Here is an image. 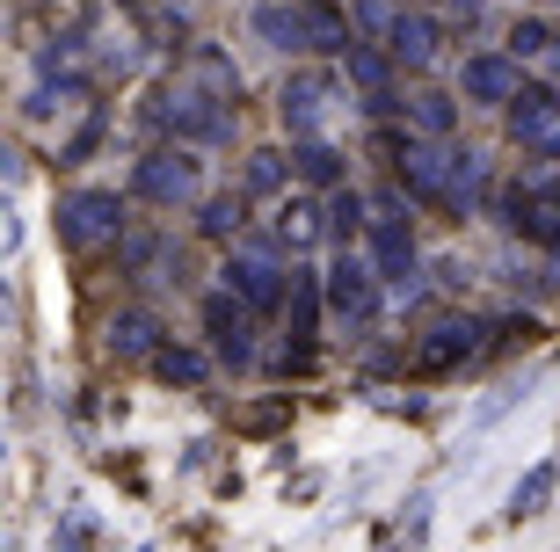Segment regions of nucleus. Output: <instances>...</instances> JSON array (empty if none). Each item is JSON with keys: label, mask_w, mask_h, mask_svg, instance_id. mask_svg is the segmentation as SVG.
<instances>
[{"label": "nucleus", "mask_w": 560, "mask_h": 552, "mask_svg": "<svg viewBox=\"0 0 560 552\" xmlns=\"http://www.w3.org/2000/svg\"><path fill=\"white\" fill-rule=\"evenodd\" d=\"M480 15H488V0H452V22H466V30H474Z\"/></svg>", "instance_id": "obj_33"}, {"label": "nucleus", "mask_w": 560, "mask_h": 552, "mask_svg": "<svg viewBox=\"0 0 560 552\" xmlns=\"http://www.w3.org/2000/svg\"><path fill=\"white\" fill-rule=\"evenodd\" d=\"M502 117H510V139L539 153V145L560 139V87H524V95L502 109Z\"/></svg>", "instance_id": "obj_13"}, {"label": "nucleus", "mask_w": 560, "mask_h": 552, "mask_svg": "<svg viewBox=\"0 0 560 552\" xmlns=\"http://www.w3.org/2000/svg\"><path fill=\"white\" fill-rule=\"evenodd\" d=\"M328 103H335V73H320V66H299V73L284 81V95H277V117H284L291 139H320Z\"/></svg>", "instance_id": "obj_8"}, {"label": "nucleus", "mask_w": 560, "mask_h": 552, "mask_svg": "<svg viewBox=\"0 0 560 552\" xmlns=\"http://www.w3.org/2000/svg\"><path fill=\"white\" fill-rule=\"evenodd\" d=\"M400 117H408V131H422V139H452L458 103L444 95V87H416V95L400 103Z\"/></svg>", "instance_id": "obj_18"}, {"label": "nucleus", "mask_w": 560, "mask_h": 552, "mask_svg": "<svg viewBox=\"0 0 560 552\" xmlns=\"http://www.w3.org/2000/svg\"><path fill=\"white\" fill-rule=\"evenodd\" d=\"M291 175H299V183H313V189H350V183H342V153H335V145H320V139H299Z\"/></svg>", "instance_id": "obj_21"}, {"label": "nucleus", "mask_w": 560, "mask_h": 552, "mask_svg": "<svg viewBox=\"0 0 560 552\" xmlns=\"http://www.w3.org/2000/svg\"><path fill=\"white\" fill-rule=\"evenodd\" d=\"M284 175H291V153H248V167H241V183H248V197H277L284 189Z\"/></svg>", "instance_id": "obj_28"}, {"label": "nucleus", "mask_w": 560, "mask_h": 552, "mask_svg": "<svg viewBox=\"0 0 560 552\" xmlns=\"http://www.w3.org/2000/svg\"><path fill=\"white\" fill-rule=\"evenodd\" d=\"M131 197H145V204H161V211L189 204V197H197V153H189V145H153V153L131 167Z\"/></svg>", "instance_id": "obj_4"}, {"label": "nucleus", "mask_w": 560, "mask_h": 552, "mask_svg": "<svg viewBox=\"0 0 560 552\" xmlns=\"http://www.w3.org/2000/svg\"><path fill=\"white\" fill-rule=\"evenodd\" d=\"M357 233H372V204H364L357 189H328V240L350 247Z\"/></svg>", "instance_id": "obj_26"}, {"label": "nucleus", "mask_w": 560, "mask_h": 552, "mask_svg": "<svg viewBox=\"0 0 560 552\" xmlns=\"http://www.w3.org/2000/svg\"><path fill=\"white\" fill-rule=\"evenodd\" d=\"M553 73H560V59H553Z\"/></svg>", "instance_id": "obj_36"}, {"label": "nucleus", "mask_w": 560, "mask_h": 552, "mask_svg": "<svg viewBox=\"0 0 560 552\" xmlns=\"http://www.w3.org/2000/svg\"><path fill=\"white\" fill-rule=\"evenodd\" d=\"M161 349H167L161 342V320H153L145 306H125L117 320H109V356H117V364H153Z\"/></svg>", "instance_id": "obj_14"}, {"label": "nucleus", "mask_w": 560, "mask_h": 552, "mask_svg": "<svg viewBox=\"0 0 560 552\" xmlns=\"http://www.w3.org/2000/svg\"><path fill=\"white\" fill-rule=\"evenodd\" d=\"M183 81H197L205 95H219V103H241V73H233V59L226 51H211V44H197L189 51V73Z\"/></svg>", "instance_id": "obj_20"}, {"label": "nucleus", "mask_w": 560, "mask_h": 552, "mask_svg": "<svg viewBox=\"0 0 560 552\" xmlns=\"http://www.w3.org/2000/svg\"><path fill=\"white\" fill-rule=\"evenodd\" d=\"M248 30L270 44V51H306V22H299L291 0H262V8L248 15Z\"/></svg>", "instance_id": "obj_16"}, {"label": "nucleus", "mask_w": 560, "mask_h": 552, "mask_svg": "<svg viewBox=\"0 0 560 552\" xmlns=\"http://www.w3.org/2000/svg\"><path fill=\"white\" fill-rule=\"evenodd\" d=\"M342 59H350V81L364 87V103L394 95V51H386V44H350Z\"/></svg>", "instance_id": "obj_19"}, {"label": "nucleus", "mask_w": 560, "mask_h": 552, "mask_svg": "<svg viewBox=\"0 0 560 552\" xmlns=\"http://www.w3.org/2000/svg\"><path fill=\"white\" fill-rule=\"evenodd\" d=\"M145 117L167 124L183 145H226L233 139V103H219V95H205L197 81H167L153 103H145Z\"/></svg>", "instance_id": "obj_1"}, {"label": "nucleus", "mask_w": 560, "mask_h": 552, "mask_svg": "<svg viewBox=\"0 0 560 552\" xmlns=\"http://www.w3.org/2000/svg\"><path fill=\"white\" fill-rule=\"evenodd\" d=\"M436 44H444V30H436L430 15H400V30H394V44H386V51H394L400 66H430Z\"/></svg>", "instance_id": "obj_22"}, {"label": "nucleus", "mask_w": 560, "mask_h": 552, "mask_svg": "<svg viewBox=\"0 0 560 552\" xmlns=\"http://www.w3.org/2000/svg\"><path fill=\"white\" fill-rule=\"evenodd\" d=\"M364 240H372V262H378V277H386V284L400 291V298H416V225L408 219H372V233H364Z\"/></svg>", "instance_id": "obj_11"}, {"label": "nucleus", "mask_w": 560, "mask_h": 552, "mask_svg": "<svg viewBox=\"0 0 560 552\" xmlns=\"http://www.w3.org/2000/svg\"><path fill=\"white\" fill-rule=\"evenodd\" d=\"M378 284H386V277H378V262H364V255H350V247H342V255H335V269H328V313L350 334H364L378 320Z\"/></svg>", "instance_id": "obj_3"}, {"label": "nucleus", "mask_w": 560, "mask_h": 552, "mask_svg": "<svg viewBox=\"0 0 560 552\" xmlns=\"http://www.w3.org/2000/svg\"><path fill=\"white\" fill-rule=\"evenodd\" d=\"M205 371H211V364L197 356V349H175V342L153 356V378H161V386H205Z\"/></svg>", "instance_id": "obj_29"}, {"label": "nucleus", "mask_w": 560, "mask_h": 552, "mask_svg": "<svg viewBox=\"0 0 560 552\" xmlns=\"http://www.w3.org/2000/svg\"><path fill=\"white\" fill-rule=\"evenodd\" d=\"M458 95H466V103H480V109H510L524 95L517 59H510V51H474V59H466V73H458Z\"/></svg>", "instance_id": "obj_10"}, {"label": "nucleus", "mask_w": 560, "mask_h": 552, "mask_svg": "<svg viewBox=\"0 0 560 552\" xmlns=\"http://www.w3.org/2000/svg\"><path fill=\"white\" fill-rule=\"evenodd\" d=\"M125 197L117 189H73V197H59V247H73V255H88V247H109L125 240Z\"/></svg>", "instance_id": "obj_2"}, {"label": "nucleus", "mask_w": 560, "mask_h": 552, "mask_svg": "<svg viewBox=\"0 0 560 552\" xmlns=\"http://www.w3.org/2000/svg\"><path fill=\"white\" fill-rule=\"evenodd\" d=\"M205 334H211V356L219 364H255V306H241L233 291H211L205 298Z\"/></svg>", "instance_id": "obj_9"}, {"label": "nucleus", "mask_w": 560, "mask_h": 552, "mask_svg": "<svg viewBox=\"0 0 560 552\" xmlns=\"http://www.w3.org/2000/svg\"><path fill=\"white\" fill-rule=\"evenodd\" d=\"M488 334H495V328L474 320V313H466V320H436V328L416 342V371H422V378H444V371H458L466 356H480Z\"/></svg>", "instance_id": "obj_7"}, {"label": "nucleus", "mask_w": 560, "mask_h": 552, "mask_svg": "<svg viewBox=\"0 0 560 552\" xmlns=\"http://www.w3.org/2000/svg\"><path fill=\"white\" fill-rule=\"evenodd\" d=\"M95 145H103V117H88L81 131H73V139H66V167H73V161H88V153H95Z\"/></svg>", "instance_id": "obj_32"}, {"label": "nucleus", "mask_w": 560, "mask_h": 552, "mask_svg": "<svg viewBox=\"0 0 560 552\" xmlns=\"http://www.w3.org/2000/svg\"><path fill=\"white\" fill-rule=\"evenodd\" d=\"M539 161H553V167H560V139H553V145H539Z\"/></svg>", "instance_id": "obj_34"}, {"label": "nucleus", "mask_w": 560, "mask_h": 552, "mask_svg": "<svg viewBox=\"0 0 560 552\" xmlns=\"http://www.w3.org/2000/svg\"><path fill=\"white\" fill-rule=\"evenodd\" d=\"M452 167L458 153H444V139H416L408 161H400V189L422 197V204H452Z\"/></svg>", "instance_id": "obj_12"}, {"label": "nucleus", "mask_w": 560, "mask_h": 552, "mask_svg": "<svg viewBox=\"0 0 560 552\" xmlns=\"http://www.w3.org/2000/svg\"><path fill=\"white\" fill-rule=\"evenodd\" d=\"M125 8H145V0H125Z\"/></svg>", "instance_id": "obj_35"}, {"label": "nucleus", "mask_w": 560, "mask_h": 552, "mask_svg": "<svg viewBox=\"0 0 560 552\" xmlns=\"http://www.w3.org/2000/svg\"><path fill=\"white\" fill-rule=\"evenodd\" d=\"M400 0H350V30H357V44H394V30H400Z\"/></svg>", "instance_id": "obj_23"}, {"label": "nucleus", "mask_w": 560, "mask_h": 552, "mask_svg": "<svg viewBox=\"0 0 560 552\" xmlns=\"http://www.w3.org/2000/svg\"><path fill=\"white\" fill-rule=\"evenodd\" d=\"M299 22H306V51H350L357 30L342 8H328V0H299Z\"/></svg>", "instance_id": "obj_17"}, {"label": "nucleus", "mask_w": 560, "mask_h": 552, "mask_svg": "<svg viewBox=\"0 0 560 552\" xmlns=\"http://www.w3.org/2000/svg\"><path fill=\"white\" fill-rule=\"evenodd\" d=\"M502 225L524 233V240H539V247H560V183H553V175L510 183V189H502Z\"/></svg>", "instance_id": "obj_5"}, {"label": "nucleus", "mask_w": 560, "mask_h": 552, "mask_svg": "<svg viewBox=\"0 0 560 552\" xmlns=\"http://www.w3.org/2000/svg\"><path fill=\"white\" fill-rule=\"evenodd\" d=\"M320 233H328V204H284V219H277L284 247H313Z\"/></svg>", "instance_id": "obj_27"}, {"label": "nucleus", "mask_w": 560, "mask_h": 552, "mask_svg": "<svg viewBox=\"0 0 560 552\" xmlns=\"http://www.w3.org/2000/svg\"><path fill=\"white\" fill-rule=\"evenodd\" d=\"M197 233H205V240H241V233H248V197H205V219H197Z\"/></svg>", "instance_id": "obj_25"}, {"label": "nucleus", "mask_w": 560, "mask_h": 552, "mask_svg": "<svg viewBox=\"0 0 560 552\" xmlns=\"http://www.w3.org/2000/svg\"><path fill=\"white\" fill-rule=\"evenodd\" d=\"M81 95H88L81 81H59V87L44 81L37 95H30V103H22V117H30V124H44V117H51V109H73V103H81Z\"/></svg>", "instance_id": "obj_30"}, {"label": "nucleus", "mask_w": 560, "mask_h": 552, "mask_svg": "<svg viewBox=\"0 0 560 552\" xmlns=\"http://www.w3.org/2000/svg\"><path fill=\"white\" fill-rule=\"evenodd\" d=\"M320 306H328V277H320V269H291L284 313H291V334H299V342H313V328H320Z\"/></svg>", "instance_id": "obj_15"}, {"label": "nucleus", "mask_w": 560, "mask_h": 552, "mask_svg": "<svg viewBox=\"0 0 560 552\" xmlns=\"http://www.w3.org/2000/svg\"><path fill=\"white\" fill-rule=\"evenodd\" d=\"M219 277H226V291L241 298V306H255V313H277V306L291 298V277L277 269L270 247H233Z\"/></svg>", "instance_id": "obj_6"}, {"label": "nucleus", "mask_w": 560, "mask_h": 552, "mask_svg": "<svg viewBox=\"0 0 560 552\" xmlns=\"http://www.w3.org/2000/svg\"><path fill=\"white\" fill-rule=\"evenodd\" d=\"M553 488H560V472H553V466H532L517 488H510V524H532V516H546Z\"/></svg>", "instance_id": "obj_24"}, {"label": "nucleus", "mask_w": 560, "mask_h": 552, "mask_svg": "<svg viewBox=\"0 0 560 552\" xmlns=\"http://www.w3.org/2000/svg\"><path fill=\"white\" fill-rule=\"evenodd\" d=\"M539 51H553V37H546V22H539V15L510 22V59H539Z\"/></svg>", "instance_id": "obj_31"}]
</instances>
